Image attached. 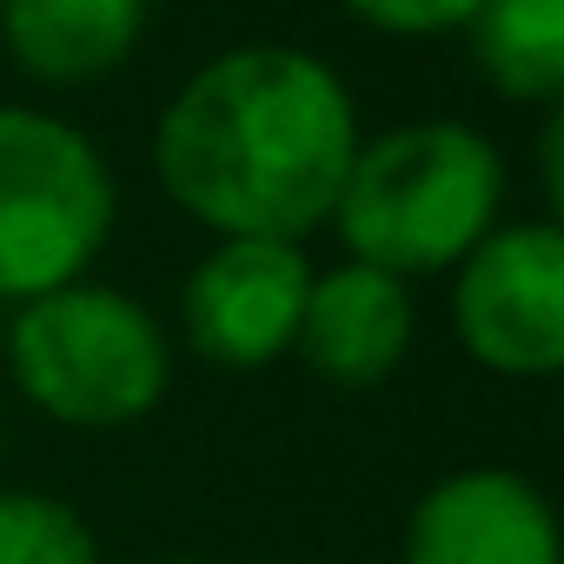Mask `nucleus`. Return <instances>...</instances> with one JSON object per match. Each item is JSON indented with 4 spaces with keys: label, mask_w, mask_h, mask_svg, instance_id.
Segmentation results:
<instances>
[{
    "label": "nucleus",
    "mask_w": 564,
    "mask_h": 564,
    "mask_svg": "<svg viewBox=\"0 0 564 564\" xmlns=\"http://www.w3.org/2000/svg\"><path fill=\"white\" fill-rule=\"evenodd\" d=\"M458 333L478 366L511 379H544L564 366V239L551 219L491 226L452 293Z\"/></svg>",
    "instance_id": "nucleus-5"
},
{
    "label": "nucleus",
    "mask_w": 564,
    "mask_h": 564,
    "mask_svg": "<svg viewBox=\"0 0 564 564\" xmlns=\"http://www.w3.org/2000/svg\"><path fill=\"white\" fill-rule=\"evenodd\" d=\"M471 54L505 100L551 107L564 94V0H485L471 14Z\"/></svg>",
    "instance_id": "nucleus-10"
},
{
    "label": "nucleus",
    "mask_w": 564,
    "mask_h": 564,
    "mask_svg": "<svg viewBox=\"0 0 564 564\" xmlns=\"http://www.w3.org/2000/svg\"><path fill=\"white\" fill-rule=\"evenodd\" d=\"M0 564H100V551L74 505L8 491L0 498Z\"/></svg>",
    "instance_id": "nucleus-11"
},
{
    "label": "nucleus",
    "mask_w": 564,
    "mask_h": 564,
    "mask_svg": "<svg viewBox=\"0 0 564 564\" xmlns=\"http://www.w3.org/2000/svg\"><path fill=\"white\" fill-rule=\"evenodd\" d=\"M113 232V173L54 113L0 107V306L61 293Z\"/></svg>",
    "instance_id": "nucleus-4"
},
{
    "label": "nucleus",
    "mask_w": 564,
    "mask_h": 564,
    "mask_svg": "<svg viewBox=\"0 0 564 564\" xmlns=\"http://www.w3.org/2000/svg\"><path fill=\"white\" fill-rule=\"evenodd\" d=\"M346 8L366 21V28H379V34H452V28H465L485 0H346Z\"/></svg>",
    "instance_id": "nucleus-12"
},
{
    "label": "nucleus",
    "mask_w": 564,
    "mask_h": 564,
    "mask_svg": "<svg viewBox=\"0 0 564 564\" xmlns=\"http://www.w3.org/2000/svg\"><path fill=\"white\" fill-rule=\"evenodd\" d=\"M293 346L306 352V366L319 379H333L346 392L379 386L412 346V293H405V279H392L379 265H359V259L326 272V279H313Z\"/></svg>",
    "instance_id": "nucleus-8"
},
{
    "label": "nucleus",
    "mask_w": 564,
    "mask_h": 564,
    "mask_svg": "<svg viewBox=\"0 0 564 564\" xmlns=\"http://www.w3.org/2000/svg\"><path fill=\"white\" fill-rule=\"evenodd\" d=\"M313 293V265L293 239H226L186 279V333L199 359L259 372L293 346Z\"/></svg>",
    "instance_id": "nucleus-6"
},
{
    "label": "nucleus",
    "mask_w": 564,
    "mask_h": 564,
    "mask_svg": "<svg viewBox=\"0 0 564 564\" xmlns=\"http://www.w3.org/2000/svg\"><path fill=\"white\" fill-rule=\"evenodd\" d=\"M0 339H8V326H0Z\"/></svg>",
    "instance_id": "nucleus-15"
},
{
    "label": "nucleus",
    "mask_w": 564,
    "mask_h": 564,
    "mask_svg": "<svg viewBox=\"0 0 564 564\" xmlns=\"http://www.w3.org/2000/svg\"><path fill=\"white\" fill-rule=\"evenodd\" d=\"M0 445H8V425H0Z\"/></svg>",
    "instance_id": "nucleus-14"
},
{
    "label": "nucleus",
    "mask_w": 564,
    "mask_h": 564,
    "mask_svg": "<svg viewBox=\"0 0 564 564\" xmlns=\"http://www.w3.org/2000/svg\"><path fill=\"white\" fill-rule=\"evenodd\" d=\"M359 153L352 94L300 47H232L160 113V186L226 239H300L333 219Z\"/></svg>",
    "instance_id": "nucleus-1"
},
{
    "label": "nucleus",
    "mask_w": 564,
    "mask_h": 564,
    "mask_svg": "<svg viewBox=\"0 0 564 564\" xmlns=\"http://www.w3.org/2000/svg\"><path fill=\"white\" fill-rule=\"evenodd\" d=\"M173 564H199V557H173Z\"/></svg>",
    "instance_id": "nucleus-13"
},
{
    "label": "nucleus",
    "mask_w": 564,
    "mask_h": 564,
    "mask_svg": "<svg viewBox=\"0 0 564 564\" xmlns=\"http://www.w3.org/2000/svg\"><path fill=\"white\" fill-rule=\"evenodd\" d=\"M147 28V0H0V34L21 74L47 87L107 80Z\"/></svg>",
    "instance_id": "nucleus-9"
},
{
    "label": "nucleus",
    "mask_w": 564,
    "mask_h": 564,
    "mask_svg": "<svg viewBox=\"0 0 564 564\" xmlns=\"http://www.w3.org/2000/svg\"><path fill=\"white\" fill-rule=\"evenodd\" d=\"M498 199H505L498 147L458 120H419L352 153L333 219L359 265L412 279L458 265L491 232Z\"/></svg>",
    "instance_id": "nucleus-2"
},
{
    "label": "nucleus",
    "mask_w": 564,
    "mask_h": 564,
    "mask_svg": "<svg viewBox=\"0 0 564 564\" xmlns=\"http://www.w3.org/2000/svg\"><path fill=\"white\" fill-rule=\"evenodd\" d=\"M405 564H557V524L518 471H452L419 498Z\"/></svg>",
    "instance_id": "nucleus-7"
},
{
    "label": "nucleus",
    "mask_w": 564,
    "mask_h": 564,
    "mask_svg": "<svg viewBox=\"0 0 564 564\" xmlns=\"http://www.w3.org/2000/svg\"><path fill=\"white\" fill-rule=\"evenodd\" d=\"M8 352L21 392L61 425H127L147 419L166 392L160 326L113 286H61L8 319Z\"/></svg>",
    "instance_id": "nucleus-3"
}]
</instances>
